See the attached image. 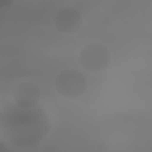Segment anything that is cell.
Segmentation results:
<instances>
[{"instance_id":"obj_1","label":"cell","mask_w":152,"mask_h":152,"mask_svg":"<svg viewBox=\"0 0 152 152\" xmlns=\"http://www.w3.org/2000/svg\"><path fill=\"white\" fill-rule=\"evenodd\" d=\"M52 131V116L43 104L6 102L0 111V138L11 148L36 150Z\"/></svg>"},{"instance_id":"obj_2","label":"cell","mask_w":152,"mask_h":152,"mask_svg":"<svg viewBox=\"0 0 152 152\" xmlns=\"http://www.w3.org/2000/svg\"><path fill=\"white\" fill-rule=\"evenodd\" d=\"M54 88L59 97L66 100H77L81 99L86 90H88V79L86 73L81 68H64L57 73V77L54 81Z\"/></svg>"},{"instance_id":"obj_3","label":"cell","mask_w":152,"mask_h":152,"mask_svg":"<svg viewBox=\"0 0 152 152\" xmlns=\"http://www.w3.org/2000/svg\"><path fill=\"white\" fill-rule=\"evenodd\" d=\"M111 64V50L100 41L86 43L79 52V66L88 73H100Z\"/></svg>"},{"instance_id":"obj_4","label":"cell","mask_w":152,"mask_h":152,"mask_svg":"<svg viewBox=\"0 0 152 152\" xmlns=\"http://www.w3.org/2000/svg\"><path fill=\"white\" fill-rule=\"evenodd\" d=\"M54 25H56V29L61 34L73 36V34H77L83 29L84 16H83V13L79 9H75V7H61L54 15Z\"/></svg>"},{"instance_id":"obj_5","label":"cell","mask_w":152,"mask_h":152,"mask_svg":"<svg viewBox=\"0 0 152 152\" xmlns=\"http://www.w3.org/2000/svg\"><path fill=\"white\" fill-rule=\"evenodd\" d=\"M11 95H13V102L20 104V106L41 104V88L34 81H20V83H16Z\"/></svg>"},{"instance_id":"obj_6","label":"cell","mask_w":152,"mask_h":152,"mask_svg":"<svg viewBox=\"0 0 152 152\" xmlns=\"http://www.w3.org/2000/svg\"><path fill=\"white\" fill-rule=\"evenodd\" d=\"M16 2H18V0H0V7H2V9H9Z\"/></svg>"}]
</instances>
